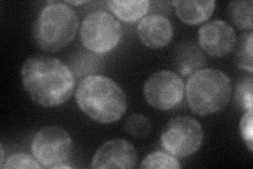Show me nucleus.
<instances>
[{
  "label": "nucleus",
  "instance_id": "f257e3e1",
  "mask_svg": "<svg viewBox=\"0 0 253 169\" xmlns=\"http://www.w3.org/2000/svg\"><path fill=\"white\" fill-rule=\"evenodd\" d=\"M21 82L30 99L44 108L66 104L75 91V76L61 60L46 55H32L21 66Z\"/></svg>",
  "mask_w": 253,
  "mask_h": 169
},
{
  "label": "nucleus",
  "instance_id": "f03ea898",
  "mask_svg": "<svg viewBox=\"0 0 253 169\" xmlns=\"http://www.w3.org/2000/svg\"><path fill=\"white\" fill-rule=\"evenodd\" d=\"M76 103L84 113L99 124L120 120L126 110V96L114 79L92 74L82 79L76 89Z\"/></svg>",
  "mask_w": 253,
  "mask_h": 169
},
{
  "label": "nucleus",
  "instance_id": "7ed1b4c3",
  "mask_svg": "<svg viewBox=\"0 0 253 169\" xmlns=\"http://www.w3.org/2000/svg\"><path fill=\"white\" fill-rule=\"evenodd\" d=\"M78 28V16L69 4L47 2L33 23V37L42 51L56 53L73 42Z\"/></svg>",
  "mask_w": 253,
  "mask_h": 169
},
{
  "label": "nucleus",
  "instance_id": "20e7f679",
  "mask_svg": "<svg viewBox=\"0 0 253 169\" xmlns=\"http://www.w3.org/2000/svg\"><path fill=\"white\" fill-rule=\"evenodd\" d=\"M231 93V78L225 72L213 68L195 71L186 85L189 107L201 116L214 114L224 109L230 102Z\"/></svg>",
  "mask_w": 253,
  "mask_h": 169
},
{
  "label": "nucleus",
  "instance_id": "39448f33",
  "mask_svg": "<svg viewBox=\"0 0 253 169\" xmlns=\"http://www.w3.org/2000/svg\"><path fill=\"white\" fill-rule=\"evenodd\" d=\"M123 36L121 22L107 11H94L82 21L79 37L89 51L106 54L114 50Z\"/></svg>",
  "mask_w": 253,
  "mask_h": 169
},
{
  "label": "nucleus",
  "instance_id": "423d86ee",
  "mask_svg": "<svg viewBox=\"0 0 253 169\" xmlns=\"http://www.w3.org/2000/svg\"><path fill=\"white\" fill-rule=\"evenodd\" d=\"M204 143V130L196 119L176 116L166 124L161 134L163 148L176 158L194 155Z\"/></svg>",
  "mask_w": 253,
  "mask_h": 169
},
{
  "label": "nucleus",
  "instance_id": "0eeeda50",
  "mask_svg": "<svg viewBox=\"0 0 253 169\" xmlns=\"http://www.w3.org/2000/svg\"><path fill=\"white\" fill-rule=\"evenodd\" d=\"M31 151L44 168H56L67 163L73 151L70 133L59 126H46L37 131L31 143Z\"/></svg>",
  "mask_w": 253,
  "mask_h": 169
},
{
  "label": "nucleus",
  "instance_id": "6e6552de",
  "mask_svg": "<svg viewBox=\"0 0 253 169\" xmlns=\"http://www.w3.org/2000/svg\"><path fill=\"white\" fill-rule=\"evenodd\" d=\"M186 86L181 76L170 70L157 71L144 85L146 102L154 109L168 111L176 108L184 100Z\"/></svg>",
  "mask_w": 253,
  "mask_h": 169
},
{
  "label": "nucleus",
  "instance_id": "1a4fd4ad",
  "mask_svg": "<svg viewBox=\"0 0 253 169\" xmlns=\"http://www.w3.org/2000/svg\"><path fill=\"white\" fill-rule=\"evenodd\" d=\"M235 43V30L225 20L209 21L199 30L200 48L212 57H224L228 55L233 51Z\"/></svg>",
  "mask_w": 253,
  "mask_h": 169
},
{
  "label": "nucleus",
  "instance_id": "9d476101",
  "mask_svg": "<svg viewBox=\"0 0 253 169\" xmlns=\"http://www.w3.org/2000/svg\"><path fill=\"white\" fill-rule=\"evenodd\" d=\"M137 151L126 140L113 139L105 142L92 159L94 169L134 168L137 162Z\"/></svg>",
  "mask_w": 253,
  "mask_h": 169
},
{
  "label": "nucleus",
  "instance_id": "9b49d317",
  "mask_svg": "<svg viewBox=\"0 0 253 169\" xmlns=\"http://www.w3.org/2000/svg\"><path fill=\"white\" fill-rule=\"evenodd\" d=\"M140 42L150 49H162L173 38L174 29L171 21L161 14L145 16L137 26Z\"/></svg>",
  "mask_w": 253,
  "mask_h": 169
},
{
  "label": "nucleus",
  "instance_id": "f8f14e48",
  "mask_svg": "<svg viewBox=\"0 0 253 169\" xmlns=\"http://www.w3.org/2000/svg\"><path fill=\"white\" fill-rule=\"evenodd\" d=\"M177 17L186 25L196 26L207 21L214 12V0H175L172 1Z\"/></svg>",
  "mask_w": 253,
  "mask_h": 169
},
{
  "label": "nucleus",
  "instance_id": "ddd939ff",
  "mask_svg": "<svg viewBox=\"0 0 253 169\" xmlns=\"http://www.w3.org/2000/svg\"><path fill=\"white\" fill-rule=\"evenodd\" d=\"M108 6L116 18L125 22L141 20L147 15L150 1L148 0H112Z\"/></svg>",
  "mask_w": 253,
  "mask_h": 169
},
{
  "label": "nucleus",
  "instance_id": "4468645a",
  "mask_svg": "<svg viewBox=\"0 0 253 169\" xmlns=\"http://www.w3.org/2000/svg\"><path fill=\"white\" fill-rule=\"evenodd\" d=\"M253 2L252 0L247 1H231L227 6V14L229 19L240 30L252 31L253 28Z\"/></svg>",
  "mask_w": 253,
  "mask_h": 169
},
{
  "label": "nucleus",
  "instance_id": "2eb2a0df",
  "mask_svg": "<svg viewBox=\"0 0 253 169\" xmlns=\"http://www.w3.org/2000/svg\"><path fill=\"white\" fill-rule=\"evenodd\" d=\"M252 42L253 33L252 31H248L240 36L239 40L235 43V53L234 61L235 65L242 70L248 71L252 74L253 62H252Z\"/></svg>",
  "mask_w": 253,
  "mask_h": 169
},
{
  "label": "nucleus",
  "instance_id": "dca6fc26",
  "mask_svg": "<svg viewBox=\"0 0 253 169\" xmlns=\"http://www.w3.org/2000/svg\"><path fill=\"white\" fill-rule=\"evenodd\" d=\"M180 51L176 60L178 61V69L181 75H191L205 63V56L195 46L194 48L192 46L190 48L186 47Z\"/></svg>",
  "mask_w": 253,
  "mask_h": 169
},
{
  "label": "nucleus",
  "instance_id": "f3484780",
  "mask_svg": "<svg viewBox=\"0 0 253 169\" xmlns=\"http://www.w3.org/2000/svg\"><path fill=\"white\" fill-rule=\"evenodd\" d=\"M140 168L146 169H180L181 165L176 157L167 151H154L141 161Z\"/></svg>",
  "mask_w": 253,
  "mask_h": 169
},
{
  "label": "nucleus",
  "instance_id": "a211bd4d",
  "mask_svg": "<svg viewBox=\"0 0 253 169\" xmlns=\"http://www.w3.org/2000/svg\"><path fill=\"white\" fill-rule=\"evenodd\" d=\"M125 131L133 138L145 139L152 131V125L147 116L142 114H132L125 122Z\"/></svg>",
  "mask_w": 253,
  "mask_h": 169
},
{
  "label": "nucleus",
  "instance_id": "6ab92c4d",
  "mask_svg": "<svg viewBox=\"0 0 253 169\" xmlns=\"http://www.w3.org/2000/svg\"><path fill=\"white\" fill-rule=\"evenodd\" d=\"M253 79L252 75L242 77L237 82L235 88V102L239 107L245 111H251L253 109Z\"/></svg>",
  "mask_w": 253,
  "mask_h": 169
},
{
  "label": "nucleus",
  "instance_id": "aec40b11",
  "mask_svg": "<svg viewBox=\"0 0 253 169\" xmlns=\"http://www.w3.org/2000/svg\"><path fill=\"white\" fill-rule=\"evenodd\" d=\"M42 166L38 162L35 157H31L27 154H15L6 159L3 165V169L12 168H29V169H39Z\"/></svg>",
  "mask_w": 253,
  "mask_h": 169
},
{
  "label": "nucleus",
  "instance_id": "412c9836",
  "mask_svg": "<svg viewBox=\"0 0 253 169\" xmlns=\"http://www.w3.org/2000/svg\"><path fill=\"white\" fill-rule=\"evenodd\" d=\"M240 134L249 151L253 150V116L252 110L245 111L240 120Z\"/></svg>",
  "mask_w": 253,
  "mask_h": 169
},
{
  "label": "nucleus",
  "instance_id": "4be33fe9",
  "mask_svg": "<svg viewBox=\"0 0 253 169\" xmlns=\"http://www.w3.org/2000/svg\"><path fill=\"white\" fill-rule=\"evenodd\" d=\"M65 3L69 5H81V4L88 3V1H84V0H83V1H65Z\"/></svg>",
  "mask_w": 253,
  "mask_h": 169
}]
</instances>
